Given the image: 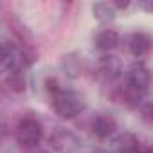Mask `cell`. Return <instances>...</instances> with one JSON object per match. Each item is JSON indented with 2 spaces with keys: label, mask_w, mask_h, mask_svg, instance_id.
<instances>
[{
  "label": "cell",
  "mask_w": 153,
  "mask_h": 153,
  "mask_svg": "<svg viewBox=\"0 0 153 153\" xmlns=\"http://www.w3.org/2000/svg\"><path fill=\"white\" fill-rule=\"evenodd\" d=\"M45 90L51 97V105H52L54 112L61 119H74L87 106L85 97L79 92L61 87V83L56 78H47L45 79Z\"/></svg>",
  "instance_id": "6da1fadb"
},
{
  "label": "cell",
  "mask_w": 153,
  "mask_h": 153,
  "mask_svg": "<svg viewBox=\"0 0 153 153\" xmlns=\"http://www.w3.org/2000/svg\"><path fill=\"white\" fill-rule=\"evenodd\" d=\"M15 139L22 148H36L43 139L42 123L33 115H24L15 128Z\"/></svg>",
  "instance_id": "7a4b0ae2"
},
{
  "label": "cell",
  "mask_w": 153,
  "mask_h": 153,
  "mask_svg": "<svg viewBox=\"0 0 153 153\" xmlns=\"http://www.w3.org/2000/svg\"><path fill=\"white\" fill-rule=\"evenodd\" d=\"M126 83H128L130 87H133L135 90L146 94V92L149 90V85H151V74H149V68H148L142 61L133 63V65L128 68Z\"/></svg>",
  "instance_id": "3957f363"
},
{
  "label": "cell",
  "mask_w": 153,
  "mask_h": 153,
  "mask_svg": "<svg viewBox=\"0 0 153 153\" xmlns=\"http://www.w3.org/2000/svg\"><path fill=\"white\" fill-rule=\"evenodd\" d=\"M49 142L59 153H74V151L79 149V139L76 137L70 130H65V128H56L51 133Z\"/></svg>",
  "instance_id": "277c9868"
},
{
  "label": "cell",
  "mask_w": 153,
  "mask_h": 153,
  "mask_svg": "<svg viewBox=\"0 0 153 153\" xmlns=\"http://www.w3.org/2000/svg\"><path fill=\"white\" fill-rule=\"evenodd\" d=\"M90 130L97 139H110L117 133V121L112 114L99 112L94 115L90 123Z\"/></svg>",
  "instance_id": "5b68a950"
},
{
  "label": "cell",
  "mask_w": 153,
  "mask_h": 153,
  "mask_svg": "<svg viewBox=\"0 0 153 153\" xmlns=\"http://www.w3.org/2000/svg\"><path fill=\"white\" fill-rule=\"evenodd\" d=\"M144 96H146V94L135 90V88L130 87L126 81H124V85H119V87L115 88V99L121 101V103H123L126 108H130V110L140 108V105L144 103Z\"/></svg>",
  "instance_id": "8992f818"
},
{
  "label": "cell",
  "mask_w": 153,
  "mask_h": 153,
  "mask_svg": "<svg viewBox=\"0 0 153 153\" xmlns=\"http://www.w3.org/2000/svg\"><path fill=\"white\" fill-rule=\"evenodd\" d=\"M128 51L135 58H144L151 51V36L144 31H135L128 36Z\"/></svg>",
  "instance_id": "52a82bcc"
},
{
  "label": "cell",
  "mask_w": 153,
  "mask_h": 153,
  "mask_svg": "<svg viewBox=\"0 0 153 153\" xmlns=\"http://www.w3.org/2000/svg\"><path fill=\"white\" fill-rule=\"evenodd\" d=\"M96 72H97V76L101 79L114 81L115 78H119V74H121V63L114 56H101L97 65H96Z\"/></svg>",
  "instance_id": "ba28073f"
},
{
  "label": "cell",
  "mask_w": 153,
  "mask_h": 153,
  "mask_svg": "<svg viewBox=\"0 0 153 153\" xmlns=\"http://www.w3.org/2000/svg\"><path fill=\"white\" fill-rule=\"evenodd\" d=\"M119 42H121V36L115 29H103L97 33V36L94 40L96 49H99L101 52H110V51L117 49Z\"/></svg>",
  "instance_id": "9c48e42d"
},
{
  "label": "cell",
  "mask_w": 153,
  "mask_h": 153,
  "mask_svg": "<svg viewBox=\"0 0 153 153\" xmlns=\"http://www.w3.org/2000/svg\"><path fill=\"white\" fill-rule=\"evenodd\" d=\"M119 153H151L148 146H142L135 135L124 133L119 139Z\"/></svg>",
  "instance_id": "30bf717a"
},
{
  "label": "cell",
  "mask_w": 153,
  "mask_h": 153,
  "mask_svg": "<svg viewBox=\"0 0 153 153\" xmlns=\"http://www.w3.org/2000/svg\"><path fill=\"white\" fill-rule=\"evenodd\" d=\"M92 13L99 22H112L115 18V15H117L112 2H96L92 6Z\"/></svg>",
  "instance_id": "8fae6325"
},
{
  "label": "cell",
  "mask_w": 153,
  "mask_h": 153,
  "mask_svg": "<svg viewBox=\"0 0 153 153\" xmlns=\"http://www.w3.org/2000/svg\"><path fill=\"white\" fill-rule=\"evenodd\" d=\"M7 85L15 92H24L25 90V79L22 72H7Z\"/></svg>",
  "instance_id": "7c38bea8"
},
{
  "label": "cell",
  "mask_w": 153,
  "mask_h": 153,
  "mask_svg": "<svg viewBox=\"0 0 153 153\" xmlns=\"http://www.w3.org/2000/svg\"><path fill=\"white\" fill-rule=\"evenodd\" d=\"M13 52H15V45L9 43L7 40L0 38V65L6 67L9 63V59L13 58Z\"/></svg>",
  "instance_id": "4fadbf2b"
},
{
  "label": "cell",
  "mask_w": 153,
  "mask_h": 153,
  "mask_svg": "<svg viewBox=\"0 0 153 153\" xmlns=\"http://www.w3.org/2000/svg\"><path fill=\"white\" fill-rule=\"evenodd\" d=\"M2 137H4V128H2V123H0V140H2Z\"/></svg>",
  "instance_id": "5bb4252c"
},
{
  "label": "cell",
  "mask_w": 153,
  "mask_h": 153,
  "mask_svg": "<svg viewBox=\"0 0 153 153\" xmlns=\"http://www.w3.org/2000/svg\"><path fill=\"white\" fill-rule=\"evenodd\" d=\"M36 153H49V151H36Z\"/></svg>",
  "instance_id": "9a60e30c"
},
{
  "label": "cell",
  "mask_w": 153,
  "mask_h": 153,
  "mask_svg": "<svg viewBox=\"0 0 153 153\" xmlns=\"http://www.w3.org/2000/svg\"><path fill=\"white\" fill-rule=\"evenodd\" d=\"M96 153H108V151H96Z\"/></svg>",
  "instance_id": "2e32d148"
}]
</instances>
